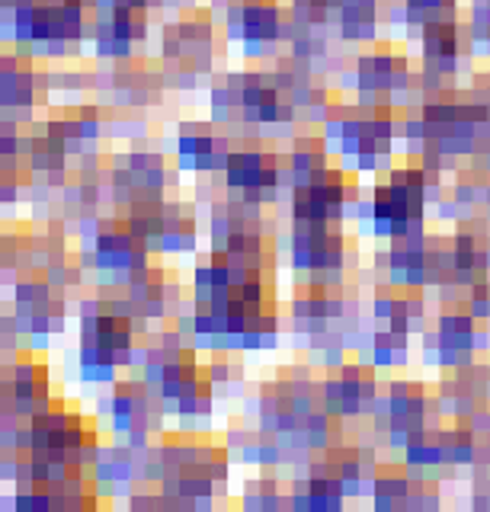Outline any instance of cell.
<instances>
[{
    "label": "cell",
    "instance_id": "cell-1",
    "mask_svg": "<svg viewBox=\"0 0 490 512\" xmlns=\"http://www.w3.org/2000/svg\"><path fill=\"white\" fill-rule=\"evenodd\" d=\"M77 378H81L84 384H116L119 381V365L116 362H103V359L77 362Z\"/></svg>",
    "mask_w": 490,
    "mask_h": 512
},
{
    "label": "cell",
    "instance_id": "cell-2",
    "mask_svg": "<svg viewBox=\"0 0 490 512\" xmlns=\"http://www.w3.org/2000/svg\"><path fill=\"white\" fill-rule=\"evenodd\" d=\"M45 176V183H49L55 192H61L68 183H71V176H68V170H49V173H42Z\"/></svg>",
    "mask_w": 490,
    "mask_h": 512
}]
</instances>
